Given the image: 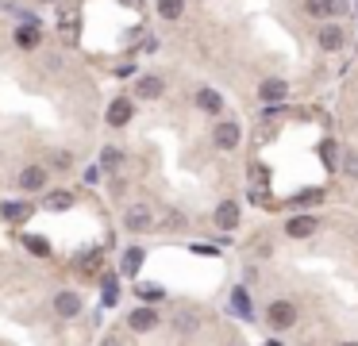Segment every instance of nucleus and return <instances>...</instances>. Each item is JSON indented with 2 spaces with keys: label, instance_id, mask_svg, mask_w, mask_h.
<instances>
[{
  "label": "nucleus",
  "instance_id": "nucleus-8",
  "mask_svg": "<svg viewBox=\"0 0 358 346\" xmlns=\"http://www.w3.org/2000/svg\"><path fill=\"white\" fill-rule=\"evenodd\" d=\"M127 323H131L135 331H154L158 327V312H154V308H135V312L127 315Z\"/></svg>",
  "mask_w": 358,
  "mask_h": 346
},
{
  "label": "nucleus",
  "instance_id": "nucleus-26",
  "mask_svg": "<svg viewBox=\"0 0 358 346\" xmlns=\"http://www.w3.org/2000/svg\"><path fill=\"white\" fill-rule=\"evenodd\" d=\"M320 154H324V162H335V147H332V142H324V147H320Z\"/></svg>",
  "mask_w": 358,
  "mask_h": 346
},
{
  "label": "nucleus",
  "instance_id": "nucleus-3",
  "mask_svg": "<svg viewBox=\"0 0 358 346\" xmlns=\"http://www.w3.org/2000/svg\"><path fill=\"white\" fill-rule=\"evenodd\" d=\"M285 235L289 239H309V235H316V215H297V220L285 223Z\"/></svg>",
  "mask_w": 358,
  "mask_h": 346
},
{
  "label": "nucleus",
  "instance_id": "nucleus-11",
  "mask_svg": "<svg viewBox=\"0 0 358 346\" xmlns=\"http://www.w3.org/2000/svg\"><path fill=\"white\" fill-rule=\"evenodd\" d=\"M19 185H24L27 192L42 189V185H47V170H42V165H27V170L19 173Z\"/></svg>",
  "mask_w": 358,
  "mask_h": 346
},
{
  "label": "nucleus",
  "instance_id": "nucleus-18",
  "mask_svg": "<svg viewBox=\"0 0 358 346\" xmlns=\"http://www.w3.org/2000/svg\"><path fill=\"white\" fill-rule=\"evenodd\" d=\"M139 297H143V300H147V304H158V300H162V297H166V293H162V288H158V285H143V288H139Z\"/></svg>",
  "mask_w": 358,
  "mask_h": 346
},
{
  "label": "nucleus",
  "instance_id": "nucleus-14",
  "mask_svg": "<svg viewBox=\"0 0 358 346\" xmlns=\"http://www.w3.org/2000/svg\"><path fill=\"white\" fill-rule=\"evenodd\" d=\"M304 12L312 19H327V16H335V0H304Z\"/></svg>",
  "mask_w": 358,
  "mask_h": 346
},
{
  "label": "nucleus",
  "instance_id": "nucleus-15",
  "mask_svg": "<svg viewBox=\"0 0 358 346\" xmlns=\"http://www.w3.org/2000/svg\"><path fill=\"white\" fill-rule=\"evenodd\" d=\"M0 215H4V220H27V215H31V204H16V200H8V204H0Z\"/></svg>",
  "mask_w": 358,
  "mask_h": 346
},
{
  "label": "nucleus",
  "instance_id": "nucleus-12",
  "mask_svg": "<svg viewBox=\"0 0 358 346\" xmlns=\"http://www.w3.org/2000/svg\"><path fill=\"white\" fill-rule=\"evenodd\" d=\"M162 89H166V85H162V77H143V81L135 85V92H139L143 100H158Z\"/></svg>",
  "mask_w": 358,
  "mask_h": 346
},
{
  "label": "nucleus",
  "instance_id": "nucleus-7",
  "mask_svg": "<svg viewBox=\"0 0 358 346\" xmlns=\"http://www.w3.org/2000/svg\"><path fill=\"white\" fill-rule=\"evenodd\" d=\"M285 92H289V85H285L282 77H266V81L259 85V97L266 100V104H274V100H285Z\"/></svg>",
  "mask_w": 358,
  "mask_h": 346
},
{
  "label": "nucleus",
  "instance_id": "nucleus-6",
  "mask_svg": "<svg viewBox=\"0 0 358 346\" xmlns=\"http://www.w3.org/2000/svg\"><path fill=\"white\" fill-rule=\"evenodd\" d=\"M54 312H58L62 320H74V315L81 312V297H77V293H58V297H54Z\"/></svg>",
  "mask_w": 358,
  "mask_h": 346
},
{
  "label": "nucleus",
  "instance_id": "nucleus-17",
  "mask_svg": "<svg viewBox=\"0 0 358 346\" xmlns=\"http://www.w3.org/2000/svg\"><path fill=\"white\" fill-rule=\"evenodd\" d=\"M16 42H19V47H27V50L39 47V27H35V24L19 27V31H16Z\"/></svg>",
  "mask_w": 358,
  "mask_h": 346
},
{
  "label": "nucleus",
  "instance_id": "nucleus-25",
  "mask_svg": "<svg viewBox=\"0 0 358 346\" xmlns=\"http://www.w3.org/2000/svg\"><path fill=\"white\" fill-rule=\"evenodd\" d=\"M104 165H120V150H104V158H100Z\"/></svg>",
  "mask_w": 358,
  "mask_h": 346
},
{
  "label": "nucleus",
  "instance_id": "nucleus-1",
  "mask_svg": "<svg viewBox=\"0 0 358 346\" xmlns=\"http://www.w3.org/2000/svg\"><path fill=\"white\" fill-rule=\"evenodd\" d=\"M266 320H270V327H274V331H285V327L297 323V308H293L289 300H274L270 312H266Z\"/></svg>",
  "mask_w": 358,
  "mask_h": 346
},
{
  "label": "nucleus",
  "instance_id": "nucleus-4",
  "mask_svg": "<svg viewBox=\"0 0 358 346\" xmlns=\"http://www.w3.org/2000/svg\"><path fill=\"white\" fill-rule=\"evenodd\" d=\"M212 139H216V147H220V150H235V147H239V124L224 120V124L216 127V135H212Z\"/></svg>",
  "mask_w": 358,
  "mask_h": 346
},
{
  "label": "nucleus",
  "instance_id": "nucleus-23",
  "mask_svg": "<svg viewBox=\"0 0 358 346\" xmlns=\"http://www.w3.org/2000/svg\"><path fill=\"white\" fill-rule=\"evenodd\" d=\"M235 308H239L243 315H250V304H247V293H243V288H235Z\"/></svg>",
  "mask_w": 358,
  "mask_h": 346
},
{
  "label": "nucleus",
  "instance_id": "nucleus-21",
  "mask_svg": "<svg viewBox=\"0 0 358 346\" xmlns=\"http://www.w3.org/2000/svg\"><path fill=\"white\" fill-rule=\"evenodd\" d=\"M139 262H143V250H127V254H124V273H135V270H139Z\"/></svg>",
  "mask_w": 358,
  "mask_h": 346
},
{
  "label": "nucleus",
  "instance_id": "nucleus-10",
  "mask_svg": "<svg viewBox=\"0 0 358 346\" xmlns=\"http://www.w3.org/2000/svg\"><path fill=\"white\" fill-rule=\"evenodd\" d=\"M124 223L131 231H147L150 227V208L147 204H131V208H127V215H124Z\"/></svg>",
  "mask_w": 358,
  "mask_h": 346
},
{
  "label": "nucleus",
  "instance_id": "nucleus-29",
  "mask_svg": "<svg viewBox=\"0 0 358 346\" xmlns=\"http://www.w3.org/2000/svg\"><path fill=\"white\" fill-rule=\"evenodd\" d=\"M343 346H358V343H343Z\"/></svg>",
  "mask_w": 358,
  "mask_h": 346
},
{
  "label": "nucleus",
  "instance_id": "nucleus-16",
  "mask_svg": "<svg viewBox=\"0 0 358 346\" xmlns=\"http://www.w3.org/2000/svg\"><path fill=\"white\" fill-rule=\"evenodd\" d=\"M181 12H185V0H158L162 19H181Z\"/></svg>",
  "mask_w": 358,
  "mask_h": 346
},
{
  "label": "nucleus",
  "instance_id": "nucleus-27",
  "mask_svg": "<svg viewBox=\"0 0 358 346\" xmlns=\"http://www.w3.org/2000/svg\"><path fill=\"white\" fill-rule=\"evenodd\" d=\"M54 165H58V170H66V165H70V154H66V150H62V154H54Z\"/></svg>",
  "mask_w": 358,
  "mask_h": 346
},
{
  "label": "nucleus",
  "instance_id": "nucleus-28",
  "mask_svg": "<svg viewBox=\"0 0 358 346\" xmlns=\"http://www.w3.org/2000/svg\"><path fill=\"white\" fill-rule=\"evenodd\" d=\"M104 346H120V338H104Z\"/></svg>",
  "mask_w": 358,
  "mask_h": 346
},
{
  "label": "nucleus",
  "instance_id": "nucleus-19",
  "mask_svg": "<svg viewBox=\"0 0 358 346\" xmlns=\"http://www.w3.org/2000/svg\"><path fill=\"white\" fill-rule=\"evenodd\" d=\"M343 173L358 181V154H355V150H347V154H343Z\"/></svg>",
  "mask_w": 358,
  "mask_h": 346
},
{
  "label": "nucleus",
  "instance_id": "nucleus-2",
  "mask_svg": "<svg viewBox=\"0 0 358 346\" xmlns=\"http://www.w3.org/2000/svg\"><path fill=\"white\" fill-rule=\"evenodd\" d=\"M316 42H320V50H343L347 35H343V27H339V24H324V27L316 31Z\"/></svg>",
  "mask_w": 358,
  "mask_h": 346
},
{
  "label": "nucleus",
  "instance_id": "nucleus-24",
  "mask_svg": "<svg viewBox=\"0 0 358 346\" xmlns=\"http://www.w3.org/2000/svg\"><path fill=\"white\" fill-rule=\"evenodd\" d=\"M27 250H31V254H47V242H42V239H27Z\"/></svg>",
  "mask_w": 358,
  "mask_h": 346
},
{
  "label": "nucleus",
  "instance_id": "nucleus-20",
  "mask_svg": "<svg viewBox=\"0 0 358 346\" xmlns=\"http://www.w3.org/2000/svg\"><path fill=\"white\" fill-rule=\"evenodd\" d=\"M47 208H54V212L70 208V192H50V197H47Z\"/></svg>",
  "mask_w": 358,
  "mask_h": 346
},
{
  "label": "nucleus",
  "instance_id": "nucleus-13",
  "mask_svg": "<svg viewBox=\"0 0 358 346\" xmlns=\"http://www.w3.org/2000/svg\"><path fill=\"white\" fill-rule=\"evenodd\" d=\"M197 108H204V112H224V97H220V92H212V89H200L197 92Z\"/></svg>",
  "mask_w": 358,
  "mask_h": 346
},
{
  "label": "nucleus",
  "instance_id": "nucleus-9",
  "mask_svg": "<svg viewBox=\"0 0 358 346\" xmlns=\"http://www.w3.org/2000/svg\"><path fill=\"white\" fill-rule=\"evenodd\" d=\"M216 227H220V231H231V227H239V204H231V200H224V204L216 208Z\"/></svg>",
  "mask_w": 358,
  "mask_h": 346
},
{
  "label": "nucleus",
  "instance_id": "nucleus-22",
  "mask_svg": "<svg viewBox=\"0 0 358 346\" xmlns=\"http://www.w3.org/2000/svg\"><path fill=\"white\" fill-rule=\"evenodd\" d=\"M116 297H120V288H116V281H104V304H116Z\"/></svg>",
  "mask_w": 358,
  "mask_h": 346
},
{
  "label": "nucleus",
  "instance_id": "nucleus-5",
  "mask_svg": "<svg viewBox=\"0 0 358 346\" xmlns=\"http://www.w3.org/2000/svg\"><path fill=\"white\" fill-rule=\"evenodd\" d=\"M131 112H135V108H131V100H127V97L112 100V104H108V124H112V127L131 124Z\"/></svg>",
  "mask_w": 358,
  "mask_h": 346
},
{
  "label": "nucleus",
  "instance_id": "nucleus-30",
  "mask_svg": "<svg viewBox=\"0 0 358 346\" xmlns=\"http://www.w3.org/2000/svg\"><path fill=\"white\" fill-rule=\"evenodd\" d=\"M42 4H50V0H42Z\"/></svg>",
  "mask_w": 358,
  "mask_h": 346
}]
</instances>
